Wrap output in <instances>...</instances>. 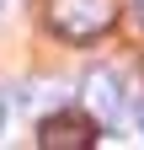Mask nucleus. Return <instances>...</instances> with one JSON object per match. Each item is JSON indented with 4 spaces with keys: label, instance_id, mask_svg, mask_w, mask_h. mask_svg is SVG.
Segmentation results:
<instances>
[{
    "label": "nucleus",
    "instance_id": "obj_2",
    "mask_svg": "<svg viewBox=\"0 0 144 150\" xmlns=\"http://www.w3.org/2000/svg\"><path fill=\"white\" fill-rule=\"evenodd\" d=\"M38 145L43 150H91L96 145L91 112H53V118H43L38 123Z\"/></svg>",
    "mask_w": 144,
    "mask_h": 150
},
{
    "label": "nucleus",
    "instance_id": "obj_4",
    "mask_svg": "<svg viewBox=\"0 0 144 150\" xmlns=\"http://www.w3.org/2000/svg\"><path fill=\"white\" fill-rule=\"evenodd\" d=\"M134 16H139V22H144V0H134Z\"/></svg>",
    "mask_w": 144,
    "mask_h": 150
},
{
    "label": "nucleus",
    "instance_id": "obj_3",
    "mask_svg": "<svg viewBox=\"0 0 144 150\" xmlns=\"http://www.w3.org/2000/svg\"><path fill=\"white\" fill-rule=\"evenodd\" d=\"M117 107H123V81H117V70H91V75H85V112L112 118Z\"/></svg>",
    "mask_w": 144,
    "mask_h": 150
},
{
    "label": "nucleus",
    "instance_id": "obj_1",
    "mask_svg": "<svg viewBox=\"0 0 144 150\" xmlns=\"http://www.w3.org/2000/svg\"><path fill=\"white\" fill-rule=\"evenodd\" d=\"M117 22V0H48V27L69 43H91Z\"/></svg>",
    "mask_w": 144,
    "mask_h": 150
},
{
    "label": "nucleus",
    "instance_id": "obj_5",
    "mask_svg": "<svg viewBox=\"0 0 144 150\" xmlns=\"http://www.w3.org/2000/svg\"><path fill=\"white\" fill-rule=\"evenodd\" d=\"M0 123H6V91H0Z\"/></svg>",
    "mask_w": 144,
    "mask_h": 150
}]
</instances>
